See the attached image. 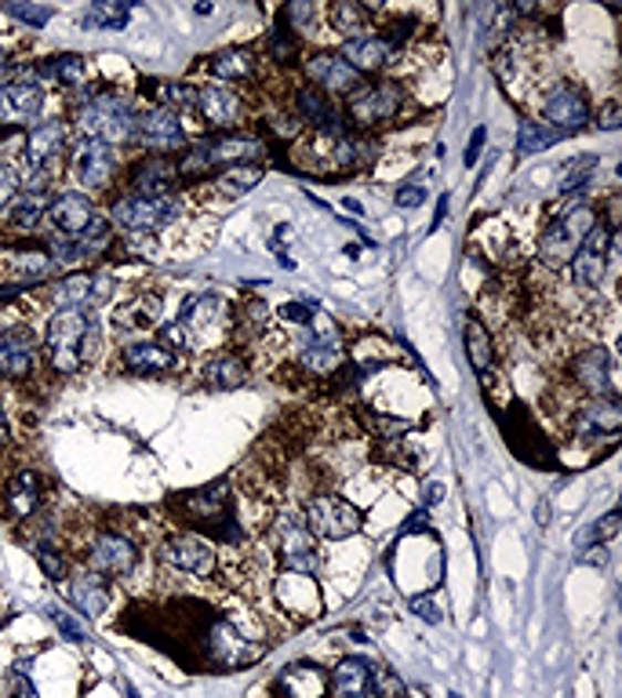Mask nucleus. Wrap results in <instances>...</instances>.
Instances as JSON below:
<instances>
[{
	"label": "nucleus",
	"instance_id": "1",
	"mask_svg": "<svg viewBox=\"0 0 622 698\" xmlns=\"http://www.w3.org/2000/svg\"><path fill=\"white\" fill-rule=\"evenodd\" d=\"M73 132H77L81 138L106 143L110 149L135 143V110L128 103V95L103 87L92 103L77 110V117H73Z\"/></svg>",
	"mask_w": 622,
	"mask_h": 698
},
{
	"label": "nucleus",
	"instance_id": "2",
	"mask_svg": "<svg viewBox=\"0 0 622 698\" xmlns=\"http://www.w3.org/2000/svg\"><path fill=\"white\" fill-rule=\"evenodd\" d=\"M175 510L183 513L186 524L208 531V535H215V539H222V542L240 539L234 499H230V491H226V485H208L200 491H186L175 499Z\"/></svg>",
	"mask_w": 622,
	"mask_h": 698
},
{
	"label": "nucleus",
	"instance_id": "3",
	"mask_svg": "<svg viewBox=\"0 0 622 698\" xmlns=\"http://www.w3.org/2000/svg\"><path fill=\"white\" fill-rule=\"evenodd\" d=\"M95 324L92 310H55L52 321L44 327V361L52 364V372L73 375L81 372V342L87 327Z\"/></svg>",
	"mask_w": 622,
	"mask_h": 698
},
{
	"label": "nucleus",
	"instance_id": "4",
	"mask_svg": "<svg viewBox=\"0 0 622 698\" xmlns=\"http://www.w3.org/2000/svg\"><path fill=\"white\" fill-rule=\"evenodd\" d=\"M183 215L179 197H138V194H124L113 200L110 208V222L117 226L121 233H132V237H146V233H157L164 226H172L175 219Z\"/></svg>",
	"mask_w": 622,
	"mask_h": 698
},
{
	"label": "nucleus",
	"instance_id": "5",
	"mask_svg": "<svg viewBox=\"0 0 622 698\" xmlns=\"http://www.w3.org/2000/svg\"><path fill=\"white\" fill-rule=\"evenodd\" d=\"M302 528H307L313 539H328V542L350 539L361 531V510L350 506L346 499H339V494H310V499L302 502Z\"/></svg>",
	"mask_w": 622,
	"mask_h": 698
},
{
	"label": "nucleus",
	"instance_id": "6",
	"mask_svg": "<svg viewBox=\"0 0 622 698\" xmlns=\"http://www.w3.org/2000/svg\"><path fill=\"white\" fill-rule=\"evenodd\" d=\"M404 106V87L393 81H379V84H361L357 92L346 95V113L353 128H375V124H386L401 113Z\"/></svg>",
	"mask_w": 622,
	"mask_h": 698
},
{
	"label": "nucleus",
	"instance_id": "7",
	"mask_svg": "<svg viewBox=\"0 0 622 698\" xmlns=\"http://www.w3.org/2000/svg\"><path fill=\"white\" fill-rule=\"evenodd\" d=\"M135 143L149 149V157H172V154H186L189 149L183 121L160 106L135 113Z\"/></svg>",
	"mask_w": 622,
	"mask_h": 698
},
{
	"label": "nucleus",
	"instance_id": "8",
	"mask_svg": "<svg viewBox=\"0 0 622 698\" xmlns=\"http://www.w3.org/2000/svg\"><path fill=\"white\" fill-rule=\"evenodd\" d=\"M226 313H230V306H226V299L215 295V291L186 299L179 321H175V327H179V335H183V346L186 350L205 346V342L226 324Z\"/></svg>",
	"mask_w": 622,
	"mask_h": 698
},
{
	"label": "nucleus",
	"instance_id": "9",
	"mask_svg": "<svg viewBox=\"0 0 622 698\" xmlns=\"http://www.w3.org/2000/svg\"><path fill=\"white\" fill-rule=\"evenodd\" d=\"M44 113V84L33 77V70L11 73L0 84V121L4 124H37Z\"/></svg>",
	"mask_w": 622,
	"mask_h": 698
},
{
	"label": "nucleus",
	"instance_id": "10",
	"mask_svg": "<svg viewBox=\"0 0 622 698\" xmlns=\"http://www.w3.org/2000/svg\"><path fill=\"white\" fill-rule=\"evenodd\" d=\"M157 561L175 567V571H183V575L208 579V575H215V567H219V553H215L200 535L179 531V535H168L157 545Z\"/></svg>",
	"mask_w": 622,
	"mask_h": 698
},
{
	"label": "nucleus",
	"instance_id": "11",
	"mask_svg": "<svg viewBox=\"0 0 622 698\" xmlns=\"http://www.w3.org/2000/svg\"><path fill=\"white\" fill-rule=\"evenodd\" d=\"M84 564L87 571H95L99 579H128L138 564V545L128 535L103 531V535H95L92 545H87Z\"/></svg>",
	"mask_w": 622,
	"mask_h": 698
},
{
	"label": "nucleus",
	"instance_id": "12",
	"mask_svg": "<svg viewBox=\"0 0 622 698\" xmlns=\"http://www.w3.org/2000/svg\"><path fill=\"white\" fill-rule=\"evenodd\" d=\"M70 171L77 179L81 194L84 189H110L113 175H117V154L106 143H95V138H81L77 146L70 149Z\"/></svg>",
	"mask_w": 622,
	"mask_h": 698
},
{
	"label": "nucleus",
	"instance_id": "13",
	"mask_svg": "<svg viewBox=\"0 0 622 698\" xmlns=\"http://www.w3.org/2000/svg\"><path fill=\"white\" fill-rule=\"evenodd\" d=\"M346 361V350H342L339 327L335 324H307L302 327V342H299V364L302 372L310 375H332Z\"/></svg>",
	"mask_w": 622,
	"mask_h": 698
},
{
	"label": "nucleus",
	"instance_id": "14",
	"mask_svg": "<svg viewBox=\"0 0 622 698\" xmlns=\"http://www.w3.org/2000/svg\"><path fill=\"white\" fill-rule=\"evenodd\" d=\"M622 429V404L619 397H590L579 404V411L571 415V434L579 444H597V440H615Z\"/></svg>",
	"mask_w": 622,
	"mask_h": 698
},
{
	"label": "nucleus",
	"instance_id": "15",
	"mask_svg": "<svg viewBox=\"0 0 622 698\" xmlns=\"http://www.w3.org/2000/svg\"><path fill=\"white\" fill-rule=\"evenodd\" d=\"M593 121V110H590V98L579 92V87L571 84H557L550 95L542 98V124H550L553 132L571 135L579 128H587Z\"/></svg>",
	"mask_w": 622,
	"mask_h": 698
},
{
	"label": "nucleus",
	"instance_id": "16",
	"mask_svg": "<svg viewBox=\"0 0 622 698\" xmlns=\"http://www.w3.org/2000/svg\"><path fill=\"white\" fill-rule=\"evenodd\" d=\"M568 372L587 397H615V361L604 346L579 350L576 357H571Z\"/></svg>",
	"mask_w": 622,
	"mask_h": 698
},
{
	"label": "nucleus",
	"instance_id": "17",
	"mask_svg": "<svg viewBox=\"0 0 622 698\" xmlns=\"http://www.w3.org/2000/svg\"><path fill=\"white\" fill-rule=\"evenodd\" d=\"M277 553L291 575H317L321 571V553L317 542L299 520H277Z\"/></svg>",
	"mask_w": 622,
	"mask_h": 698
},
{
	"label": "nucleus",
	"instance_id": "18",
	"mask_svg": "<svg viewBox=\"0 0 622 698\" xmlns=\"http://www.w3.org/2000/svg\"><path fill=\"white\" fill-rule=\"evenodd\" d=\"M113 295V277L106 273H70L52 288L55 310H92Z\"/></svg>",
	"mask_w": 622,
	"mask_h": 698
},
{
	"label": "nucleus",
	"instance_id": "19",
	"mask_svg": "<svg viewBox=\"0 0 622 698\" xmlns=\"http://www.w3.org/2000/svg\"><path fill=\"white\" fill-rule=\"evenodd\" d=\"M70 149V124L59 117L37 121L30 135H27V160L33 171H48L52 164H59Z\"/></svg>",
	"mask_w": 622,
	"mask_h": 698
},
{
	"label": "nucleus",
	"instance_id": "20",
	"mask_svg": "<svg viewBox=\"0 0 622 698\" xmlns=\"http://www.w3.org/2000/svg\"><path fill=\"white\" fill-rule=\"evenodd\" d=\"M37 372V338L27 327H8L0 332V378L22 383Z\"/></svg>",
	"mask_w": 622,
	"mask_h": 698
},
{
	"label": "nucleus",
	"instance_id": "21",
	"mask_svg": "<svg viewBox=\"0 0 622 698\" xmlns=\"http://www.w3.org/2000/svg\"><path fill=\"white\" fill-rule=\"evenodd\" d=\"M197 113L205 117L208 128H215L219 135H230L234 128L245 117H240V95L230 92V87H222V84H200L197 87Z\"/></svg>",
	"mask_w": 622,
	"mask_h": 698
},
{
	"label": "nucleus",
	"instance_id": "22",
	"mask_svg": "<svg viewBox=\"0 0 622 698\" xmlns=\"http://www.w3.org/2000/svg\"><path fill=\"white\" fill-rule=\"evenodd\" d=\"M307 81L313 87H321L324 95H353L361 87V73H353L346 62L339 59V52H317L313 59H307Z\"/></svg>",
	"mask_w": 622,
	"mask_h": 698
},
{
	"label": "nucleus",
	"instance_id": "23",
	"mask_svg": "<svg viewBox=\"0 0 622 698\" xmlns=\"http://www.w3.org/2000/svg\"><path fill=\"white\" fill-rule=\"evenodd\" d=\"M44 219H48V226H52L59 237L73 240L77 233L87 230V222L95 219V205H92V197L81 194V189H70V194L52 197V205H48Z\"/></svg>",
	"mask_w": 622,
	"mask_h": 698
},
{
	"label": "nucleus",
	"instance_id": "24",
	"mask_svg": "<svg viewBox=\"0 0 622 698\" xmlns=\"http://www.w3.org/2000/svg\"><path fill=\"white\" fill-rule=\"evenodd\" d=\"M121 367L128 375H168L179 367V353L164 346L160 338L128 342V346H121Z\"/></svg>",
	"mask_w": 622,
	"mask_h": 698
},
{
	"label": "nucleus",
	"instance_id": "25",
	"mask_svg": "<svg viewBox=\"0 0 622 698\" xmlns=\"http://www.w3.org/2000/svg\"><path fill=\"white\" fill-rule=\"evenodd\" d=\"M328 673L313 663H291L273 677L277 698H328Z\"/></svg>",
	"mask_w": 622,
	"mask_h": 698
},
{
	"label": "nucleus",
	"instance_id": "26",
	"mask_svg": "<svg viewBox=\"0 0 622 698\" xmlns=\"http://www.w3.org/2000/svg\"><path fill=\"white\" fill-rule=\"evenodd\" d=\"M175 183H179V160L175 157H146L132 168V189L138 197H172Z\"/></svg>",
	"mask_w": 622,
	"mask_h": 698
},
{
	"label": "nucleus",
	"instance_id": "27",
	"mask_svg": "<svg viewBox=\"0 0 622 698\" xmlns=\"http://www.w3.org/2000/svg\"><path fill=\"white\" fill-rule=\"evenodd\" d=\"M393 55H397V48L386 44L383 37H375V33H364V37H357V41H346L339 52V59L346 62L353 73H361V77L364 73H379L383 66H390Z\"/></svg>",
	"mask_w": 622,
	"mask_h": 698
},
{
	"label": "nucleus",
	"instance_id": "28",
	"mask_svg": "<svg viewBox=\"0 0 622 698\" xmlns=\"http://www.w3.org/2000/svg\"><path fill=\"white\" fill-rule=\"evenodd\" d=\"M208 652L219 666H248L262 658V647H248V640L230 626V622H215L208 629Z\"/></svg>",
	"mask_w": 622,
	"mask_h": 698
},
{
	"label": "nucleus",
	"instance_id": "29",
	"mask_svg": "<svg viewBox=\"0 0 622 698\" xmlns=\"http://www.w3.org/2000/svg\"><path fill=\"white\" fill-rule=\"evenodd\" d=\"M582 244V237L571 230V226L557 215V219L546 226V230L539 233V262L542 265H550V270H564V265L571 262V256L579 251Z\"/></svg>",
	"mask_w": 622,
	"mask_h": 698
},
{
	"label": "nucleus",
	"instance_id": "30",
	"mask_svg": "<svg viewBox=\"0 0 622 698\" xmlns=\"http://www.w3.org/2000/svg\"><path fill=\"white\" fill-rule=\"evenodd\" d=\"M4 502H8V513L15 520L33 517L44 502V477L37 473V469H19V473L8 480Z\"/></svg>",
	"mask_w": 622,
	"mask_h": 698
},
{
	"label": "nucleus",
	"instance_id": "31",
	"mask_svg": "<svg viewBox=\"0 0 622 698\" xmlns=\"http://www.w3.org/2000/svg\"><path fill=\"white\" fill-rule=\"evenodd\" d=\"M66 596H70V604L87 618L106 615V607H110V586H106V579L95 575V571H81V575H73L70 586H66Z\"/></svg>",
	"mask_w": 622,
	"mask_h": 698
},
{
	"label": "nucleus",
	"instance_id": "32",
	"mask_svg": "<svg viewBox=\"0 0 622 698\" xmlns=\"http://www.w3.org/2000/svg\"><path fill=\"white\" fill-rule=\"evenodd\" d=\"M367 669H372V663H364V658L350 655L342 658V663L332 669V677H328V695L332 698H372V688H367Z\"/></svg>",
	"mask_w": 622,
	"mask_h": 698
},
{
	"label": "nucleus",
	"instance_id": "33",
	"mask_svg": "<svg viewBox=\"0 0 622 698\" xmlns=\"http://www.w3.org/2000/svg\"><path fill=\"white\" fill-rule=\"evenodd\" d=\"M160 321V295L157 291H138L124 306L117 310V324L128 332H149Z\"/></svg>",
	"mask_w": 622,
	"mask_h": 698
},
{
	"label": "nucleus",
	"instance_id": "34",
	"mask_svg": "<svg viewBox=\"0 0 622 698\" xmlns=\"http://www.w3.org/2000/svg\"><path fill=\"white\" fill-rule=\"evenodd\" d=\"M259 183H262V168H259V164H234V168L215 171L211 189H215V197L237 200V197L251 194V189H256Z\"/></svg>",
	"mask_w": 622,
	"mask_h": 698
},
{
	"label": "nucleus",
	"instance_id": "35",
	"mask_svg": "<svg viewBox=\"0 0 622 698\" xmlns=\"http://www.w3.org/2000/svg\"><path fill=\"white\" fill-rule=\"evenodd\" d=\"M208 70H211L215 84H222V81H251V77H256V55H251L248 48H230V52L211 55Z\"/></svg>",
	"mask_w": 622,
	"mask_h": 698
},
{
	"label": "nucleus",
	"instance_id": "36",
	"mask_svg": "<svg viewBox=\"0 0 622 698\" xmlns=\"http://www.w3.org/2000/svg\"><path fill=\"white\" fill-rule=\"evenodd\" d=\"M30 70L41 84L59 81L62 87H81L84 77H87V66H84L81 55H55V59H48V62H41V66H30Z\"/></svg>",
	"mask_w": 622,
	"mask_h": 698
},
{
	"label": "nucleus",
	"instance_id": "37",
	"mask_svg": "<svg viewBox=\"0 0 622 698\" xmlns=\"http://www.w3.org/2000/svg\"><path fill=\"white\" fill-rule=\"evenodd\" d=\"M463 342H466V357H469V364H474V372L488 375L491 372V361H495V346H491L488 327L480 324V316H469V321H466Z\"/></svg>",
	"mask_w": 622,
	"mask_h": 698
},
{
	"label": "nucleus",
	"instance_id": "38",
	"mask_svg": "<svg viewBox=\"0 0 622 698\" xmlns=\"http://www.w3.org/2000/svg\"><path fill=\"white\" fill-rule=\"evenodd\" d=\"M110 244H113V222L106 219V215H95V219L87 222V230L73 237V248H77L81 265L95 262L99 256H106Z\"/></svg>",
	"mask_w": 622,
	"mask_h": 698
},
{
	"label": "nucleus",
	"instance_id": "39",
	"mask_svg": "<svg viewBox=\"0 0 622 698\" xmlns=\"http://www.w3.org/2000/svg\"><path fill=\"white\" fill-rule=\"evenodd\" d=\"M205 378L211 389H237L248 383V364L237 357V353H219L208 367H205Z\"/></svg>",
	"mask_w": 622,
	"mask_h": 698
},
{
	"label": "nucleus",
	"instance_id": "40",
	"mask_svg": "<svg viewBox=\"0 0 622 698\" xmlns=\"http://www.w3.org/2000/svg\"><path fill=\"white\" fill-rule=\"evenodd\" d=\"M328 19H332V30L339 37H346V41H357V37H364V30H367L372 8L350 4V0H339V4H332V11H328Z\"/></svg>",
	"mask_w": 622,
	"mask_h": 698
},
{
	"label": "nucleus",
	"instance_id": "41",
	"mask_svg": "<svg viewBox=\"0 0 622 698\" xmlns=\"http://www.w3.org/2000/svg\"><path fill=\"white\" fill-rule=\"evenodd\" d=\"M266 316H270V310H266V302H259V299H251V302H245V306L237 310V321H234V338L237 342H256L262 332H266Z\"/></svg>",
	"mask_w": 622,
	"mask_h": 698
},
{
	"label": "nucleus",
	"instance_id": "42",
	"mask_svg": "<svg viewBox=\"0 0 622 698\" xmlns=\"http://www.w3.org/2000/svg\"><path fill=\"white\" fill-rule=\"evenodd\" d=\"M262 52H266V59H270V62H277V66H291V62H296L299 52H302V41L291 30L273 27L270 33L262 37Z\"/></svg>",
	"mask_w": 622,
	"mask_h": 698
},
{
	"label": "nucleus",
	"instance_id": "43",
	"mask_svg": "<svg viewBox=\"0 0 622 698\" xmlns=\"http://www.w3.org/2000/svg\"><path fill=\"white\" fill-rule=\"evenodd\" d=\"M132 8L128 4H113V0H95L92 8L84 11V27L87 30H124L128 27Z\"/></svg>",
	"mask_w": 622,
	"mask_h": 698
},
{
	"label": "nucleus",
	"instance_id": "44",
	"mask_svg": "<svg viewBox=\"0 0 622 698\" xmlns=\"http://www.w3.org/2000/svg\"><path fill=\"white\" fill-rule=\"evenodd\" d=\"M557 138H561V132H553L550 124L525 117L520 121V132H517V149L520 154H539V149H550Z\"/></svg>",
	"mask_w": 622,
	"mask_h": 698
},
{
	"label": "nucleus",
	"instance_id": "45",
	"mask_svg": "<svg viewBox=\"0 0 622 698\" xmlns=\"http://www.w3.org/2000/svg\"><path fill=\"white\" fill-rule=\"evenodd\" d=\"M593 171H597V157H590V154L571 157L564 168H561V194L579 197L582 189L593 183Z\"/></svg>",
	"mask_w": 622,
	"mask_h": 698
},
{
	"label": "nucleus",
	"instance_id": "46",
	"mask_svg": "<svg viewBox=\"0 0 622 698\" xmlns=\"http://www.w3.org/2000/svg\"><path fill=\"white\" fill-rule=\"evenodd\" d=\"M160 110L175 113V117H186V113H197V84H183V81H168V84H160Z\"/></svg>",
	"mask_w": 622,
	"mask_h": 698
},
{
	"label": "nucleus",
	"instance_id": "47",
	"mask_svg": "<svg viewBox=\"0 0 622 698\" xmlns=\"http://www.w3.org/2000/svg\"><path fill=\"white\" fill-rule=\"evenodd\" d=\"M367 688H372V698H408L404 680L393 669H386V666L367 669Z\"/></svg>",
	"mask_w": 622,
	"mask_h": 698
},
{
	"label": "nucleus",
	"instance_id": "48",
	"mask_svg": "<svg viewBox=\"0 0 622 698\" xmlns=\"http://www.w3.org/2000/svg\"><path fill=\"white\" fill-rule=\"evenodd\" d=\"M0 698H37V688H33L30 673L22 669V666L4 669V677H0Z\"/></svg>",
	"mask_w": 622,
	"mask_h": 698
},
{
	"label": "nucleus",
	"instance_id": "49",
	"mask_svg": "<svg viewBox=\"0 0 622 698\" xmlns=\"http://www.w3.org/2000/svg\"><path fill=\"white\" fill-rule=\"evenodd\" d=\"M33 556H37V564L48 571V579H55V582L66 579V556L55 550V542H37Z\"/></svg>",
	"mask_w": 622,
	"mask_h": 698
},
{
	"label": "nucleus",
	"instance_id": "50",
	"mask_svg": "<svg viewBox=\"0 0 622 698\" xmlns=\"http://www.w3.org/2000/svg\"><path fill=\"white\" fill-rule=\"evenodd\" d=\"M48 618H52L55 622V626H59V633H62V637H70V640H77V644H87V640H92V633H87L84 626H81V622L77 618H73V615H66V612H62V607H48Z\"/></svg>",
	"mask_w": 622,
	"mask_h": 698
},
{
	"label": "nucleus",
	"instance_id": "51",
	"mask_svg": "<svg viewBox=\"0 0 622 698\" xmlns=\"http://www.w3.org/2000/svg\"><path fill=\"white\" fill-rule=\"evenodd\" d=\"M4 15H8V19H19V22H27V27H37V30H41L44 22L55 15V8H37V4H4Z\"/></svg>",
	"mask_w": 622,
	"mask_h": 698
},
{
	"label": "nucleus",
	"instance_id": "52",
	"mask_svg": "<svg viewBox=\"0 0 622 698\" xmlns=\"http://www.w3.org/2000/svg\"><path fill=\"white\" fill-rule=\"evenodd\" d=\"M310 22H313V4H310V0H296V4H288L281 11V27L291 30L296 37H299L302 27H310Z\"/></svg>",
	"mask_w": 622,
	"mask_h": 698
},
{
	"label": "nucleus",
	"instance_id": "53",
	"mask_svg": "<svg viewBox=\"0 0 622 698\" xmlns=\"http://www.w3.org/2000/svg\"><path fill=\"white\" fill-rule=\"evenodd\" d=\"M19 189H22L19 171L11 168V164H0V211L11 208V200L19 197Z\"/></svg>",
	"mask_w": 622,
	"mask_h": 698
},
{
	"label": "nucleus",
	"instance_id": "54",
	"mask_svg": "<svg viewBox=\"0 0 622 698\" xmlns=\"http://www.w3.org/2000/svg\"><path fill=\"white\" fill-rule=\"evenodd\" d=\"M615 531H619V513L612 510V513H608V517H601V520H597V524L587 531V535H582V542H608V539H615Z\"/></svg>",
	"mask_w": 622,
	"mask_h": 698
},
{
	"label": "nucleus",
	"instance_id": "55",
	"mask_svg": "<svg viewBox=\"0 0 622 698\" xmlns=\"http://www.w3.org/2000/svg\"><path fill=\"white\" fill-rule=\"evenodd\" d=\"M277 313H281V321H288V324H302V327L313 324V310L302 306V302H284Z\"/></svg>",
	"mask_w": 622,
	"mask_h": 698
},
{
	"label": "nucleus",
	"instance_id": "56",
	"mask_svg": "<svg viewBox=\"0 0 622 698\" xmlns=\"http://www.w3.org/2000/svg\"><path fill=\"white\" fill-rule=\"evenodd\" d=\"M270 128L281 138H296L302 132V124H299L296 113H277V117H270Z\"/></svg>",
	"mask_w": 622,
	"mask_h": 698
},
{
	"label": "nucleus",
	"instance_id": "57",
	"mask_svg": "<svg viewBox=\"0 0 622 698\" xmlns=\"http://www.w3.org/2000/svg\"><path fill=\"white\" fill-rule=\"evenodd\" d=\"M412 612L418 615V618H423V622H429V626H440V607L434 604V601H429V596H415V601H412Z\"/></svg>",
	"mask_w": 622,
	"mask_h": 698
},
{
	"label": "nucleus",
	"instance_id": "58",
	"mask_svg": "<svg viewBox=\"0 0 622 698\" xmlns=\"http://www.w3.org/2000/svg\"><path fill=\"white\" fill-rule=\"evenodd\" d=\"M393 200H397L401 208H418V205L426 200V189L418 186V183H408V186H401V189H397V197H393Z\"/></svg>",
	"mask_w": 622,
	"mask_h": 698
},
{
	"label": "nucleus",
	"instance_id": "59",
	"mask_svg": "<svg viewBox=\"0 0 622 698\" xmlns=\"http://www.w3.org/2000/svg\"><path fill=\"white\" fill-rule=\"evenodd\" d=\"M593 124H597V128H601V132H615L619 128V124H622V117H619V106L615 103H608L601 113H597V117H593Z\"/></svg>",
	"mask_w": 622,
	"mask_h": 698
},
{
	"label": "nucleus",
	"instance_id": "60",
	"mask_svg": "<svg viewBox=\"0 0 622 698\" xmlns=\"http://www.w3.org/2000/svg\"><path fill=\"white\" fill-rule=\"evenodd\" d=\"M480 143H485V128H477L474 138H469V154H466V164H474V157L480 154Z\"/></svg>",
	"mask_w": 622,
	"mask_h": 698
},
{
	"label": "nucleus",
	"instance_id": "61",
	"mask_svg": "<svg viewBox=\"0 0 622 698\" xmlns=\"http://www.w3.org/2000/svg\"><path fill=\"white\" fill-rule=\"evenodd\" d=\"M11 77V70H8V52H4V44H0V84H4Z\"/></svg>",
	"mask_w": 622,
	"mask_h": 698
},
{
	"label": "nucleus",
	"instance_id": "62",
	"mask_svg": "<svg viewBox=\"0 0 622 698\" xmlns=\"http://www.w3.org/2000/svg\"><path fill=\"white\" fill-rule=\"evenodd\" d=\"M437 499H440V485H429L426 488V506H434Z\"/></svg>",
	"mask_w": 622,
	"mask_h": 698
}]
</instances>
